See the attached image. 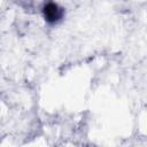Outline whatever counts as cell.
<instances>
[{"mask_svg": "<svg viewBox=\"0 0 147 147\" xmlns=\"http://www.w3.org/2000/svg\"><path fill=\"white\" fill-rule=\"evenodd\" d=\"M42 15H44V18L47 23L56 24L63 18L64 9L61 8L55 2H48L42 8Z\"/></svg>", "mask_w": 147, "mask_h": 147, "instance_id": "6da1fadb", "label": "cell"}]
</instances>
